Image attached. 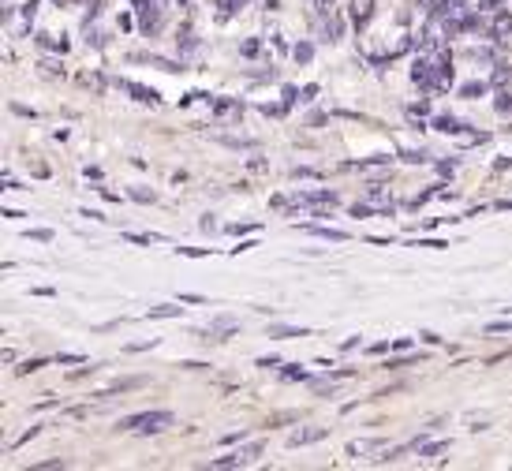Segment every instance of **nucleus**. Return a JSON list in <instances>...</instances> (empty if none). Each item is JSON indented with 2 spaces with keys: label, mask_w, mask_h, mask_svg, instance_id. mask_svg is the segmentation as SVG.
Segmentation results:
<instances>
[{
  "label": "nucleus",
  "mask_w": 512,
  "mask_h": 471,
  "mask_svg": "<svg viewBox=\"0 0 512 471\" xmlns=\"http://www.w3.org/2000/svg\"><path fill=\"white\" fill-rule=\"evenodd\" d=\"M131 60H146V64H154V68H161V72H184L176 60H165V57H150V53H135Z\"/></svg>",
  "instance_id": "4468645a"
},
{
  "label": "nucleus",
  "mask_w": 512,
  "mask_h": 471,
  "mask_svg": "<svg viewBox=\"0 0 512 471\" xmlns=\"http://www.w3.org/2000/svg\"><path fill=\"white\" fill-rule=\"evenodd\" d=\"M292 101H299V90L296 86H285V105H292Z\"/></svg>",
  "instance_id": "6e6d98bb"
},
{
  "label": "nucleus",
  "mask_w": 512,
  "mask_h": 471,
  "mask_svg": "<svg viewBox=\"0 0 512 471\" xmlns=\"http://www.w3.org/2000/svg\"><path fill=\"white\" fill-rule=\"evenodd\" d=\"M498 210H512V199H501V202H498Z\"/></svg>",
  "instance_id": "680f3d73"
},
{
  "label": "nucleus",
  "mask_w": 512,
  "mask_h": 471,
  "mask_svg": "<svg viewBox=\"0 0 512 471\" xmlns=\"http://www.w3.org/2000/svg\"><path fill=\"white\" fill-rule=\"evenodd\" d=\"M348 457H370V453H385V438H356V442H348L344 449Z\"/></svg>",
  "instance_id": "423d86ee"
},
{
  "label": "nucleus",
  "mask_w": 512,
  "mask_h": 471,
  "mask_svg": "<svg viewBox=\"0 0 512 471\" xmlns=\"http://www.w3.org/2000/svg\"><path fill=\"white\" fill-rule=\"evenodd\" d=\"M157 337H150V341H139V344H128V352H146V348H154Z\"/></svg>",
  "instance_id": "8fccbe9b"
},
{
  "label": "nucleus",
  "mask_w": 512,
  "mask_h": 471,
  "mask_svg": "<svg viewBox=\"0 0 512 471\" xmlns=\"http://www.w3.org/2000/svg\"><path fill=\"white\" fill-rule=\"evenodd\" d=\"M176 251H180L184 258H206V255H210L206 247H176Z\"/></svg>",
  "instance_id": "4c0bfd02"
},
{
  "label": "nucleus",
  "mask_w": 512,
  "mask_h": 471,
  "mask_svg": "<svg viewBox=\"0 0 512 471\" xmlns=\"http://www.w3.org/2000/svg\"><path fill=\"white\" fill-rule=\"evenodd\" d=\"M382 352H389V341H378V344H370V356H382Z\"/></svg>",
  "instance_id": "864d4df0"
},
{
  "label": "nucleus",
  "mask_w": 512,
  "mask_h": 471,
  "mask_svg": "<svg viewBox=\"0 0 512 471\" xmlns=\"http://www.w3.org/2000/svg\"><path fill=\"white\" fill-rule=\"evenodd\" d=\"M27 240H38V243H53V229H27Z\"/></svg>",
  "instance_id": "2f4dec72"
},
{
  "label": "nucleus",
  "mask_w": 512,
  "mask_h": 471,
  "mask_svg": "<svg viewBox=\"0 0 512 471\" xmlns=\"http://www.w3.org/2000/svg\"><path fill=\"white\" fill-rule=\"evenodd\" d=\"M449 449V442H423L419 445V457L430 460V457H438V453H445Z\"/></svg>",
  "instance_id": "aec40b11"
},
{
  "label": "nucleus",
  "mask_w": 512,
  "mask_h": 471,
  "mask_svg": "<svg viewBox=\"0 0 512 471\" xmlns=\"http://www.w3.org/2000/svg\"><path fill=\"white\" fill-rule=\"evenodd\" d=\"M486 333H512V322H509V318H505V322H490V326H486Z\"/></svg>",
  "instance_id": "a19ab883"
},
{
  "label": "nucleus",
  "mask_w": 512,
  "mask_h": 471,
  "mask_svg": "<svg viewBox=\"0 0 512 471\" xmlns=\"http://www.w3.org/2000/svg\"><path fill=\"white\" fill-rule=\"evenodd\" d=\"M326 434H329V427H303V430H292V434H288V449H303V445L322 442Z\"/></svg>",
  "instance_id": "20e7f679"
},
{
  "label": "nucleus",
  "mask_w": 512,
  "mask_h": 471,
  "mask_svg": "<svg viewBox=\"0 0 512 471\" xmlns=\"http://www.w3.org/2000/svg\"><path fill=\"white\" fill-rule=\"evenodd\" d=\"M400 157H404L408 165H427V161H430L427 150H404V154H400Z\"/></svg>",
  "instance_id": "a878e982"
},
{
  "label": "nucleus",
  "mask_w": 512,
  "mask_h": 471,
  "mask_svg": "<svg viewBox=\"0 0 512 471\" xmlns=\"http://www.w3.org/2000/svg\"><path fill=\"white\" fill-rule=\"evenodd\" d=\"M434 128H438L441 135H456V139L464 135V124H460L456 116H438V120H434Z\"/></svg>",
  "instance_id": "ddd939ff"
},
{
  "label": "nucleus",
  "mask_w": 512,
  "mask_h": 471,
  "mask_svg": "<svg viewBox=\"0 0 512 471\" xmlns=\"http://www.w3.org/2000/svg\"><path fill=\"white\" fill-rule=\"evenodd\" d=\"M124 90H128L131 98L135 101H143V105H161V94L157 90H150V86H143V83H131V79H124Z\"/></svg>",
  "instance_id": "0eeeda50"
},
{
  "label": "nucleus",
  "mask_w": 512,
  "mask_h": 471,
  "mask_svg": "<svg viewBox=\"0 0 512 471\" xmlns=\"http://www.w3.org/2000/svg\"><path fill=\"white\" fill-rule=\"evenodd\" d=\"M214 333H232V329H240V322L232 318V314H221V318H214Z\"/></svg>",
  "instance_id": "412c9836"
},
{
  "label": "nucleus",
  "mask_w": 512,
  "mask_h": 471,
  "mask_svg": "<svg viewBox=\"0 0 512 471\" xmlns=\"http://www.w3.org/2000/svg\"><path fill=\"white\" fill-rule=\"evenodd\" d=\"M453 169H456V161H438V172H441V176H449Z\"/></svg>",
  "instance_id": "4d7b16f0"
},
{
  "label": "nucleus",
  "mask_w": 512,
  "mask_h": 471,
  "mask_svg": "<svg viewBox=\"0 0 512 471\" xmlns=\"http://www.w3.org/2000/svg\"><path fill=\"white\" fill-rule=\"evenodd\" d=\"M38 471H53V468H68V460H42V464H34Z\"/></svg>",
  "instance_id": "79ce46f5"
},
{
  "label": "nucleus",
  "mask_w": 512,
  "mask_h": 471,
  "mask_svg": "<svg viewBox=\"0 0 512 471\" xmlns=\"http://www.w3.org/2000/svg\"><path fill=\"white\" fill-rule=\"evenodd\" d=\"M258 367H266V371H273V367H281V356H262V359H258Z\"/></svg>",
  "instance_id": "49530a36"
},
{
  "label": "nucleus",
  "mask_w": 512,
  "mask_h": 471,
  "mask_svg": "<svg viewBox=\"0 0 512 471\" xmlns=\"http://www.w3.org/2000/svg\"><path fill=\"white\" fill-rule=\"evenodd\" d=\"M12 113H15V116H27V120H34V116H38L34 109H27V105H19V101H12Z\"/></svg>",
  "instance_id": "37998d69"
},
{
  "label": "nucleus",
  "mask_w": 512,
  "mask_h": 471,
  "mask_svg": "<svg viewBox=\"0 0 512 471\" xmlns=\"http://www.w3.org/2000/svg\"><path fill=\"white\" fill-rule=\"evenodd\" d=\"M34 42H38V45H45V49H60V53H64V49H68V45H64V42H57V38H53V34H38V38H34Z\"/></svg>",
  "instance_id": "7c9ffc66"
},
{
  "label": "nucleus",
  "mask_w": 512,
  "mask_h": 471,
  "mask_svg": "<svg viewBox=\"0 0 512 471\" xmlns=\"http://www.w3.org/2000/svg\"><path fill=\"white\" fill-rule=\"evenodd\" d=\"M57 4H86V0H57Z\"/></svg>",
  "instance_id": "e2e57ef3"
},
{
  "label": "nucleus",
  "mask_w": 512,
  "mask_h": 471,
  "mask_svg": "<svg viewBox=\"0 0 512 471\" xmlns=\"http://www.w3.org/2000/svg\"><path fill=\"white\" fill-rule=\"evenodd\" d=\"M311 389L314 393H318V397H333V393H337V378H333V374H329V378H311Z\"/></svg>",
  "instance_id": "a211bd4d"
},
{
  "label": "nucleus",
  "mask_w": 512,
  "mask_h": 471,
  "mask_svg": "<svg viewBox=\"0 0 512 471\" xmlns=\"http://www.w3.org/2000/svg\"><path fill=\"white\" fill-rule=\"evenodd\" d=\"M292 57H296V64H311V57H314V45H311V42H299L296 49H292Z\"/></svg>",
  "instance_id": "4be33fe9"
},
{
  "label": "nucleus",
  "mask_w": 512,
  "mask_h": 471,
  "mask_svg": "<svg viewBox=\"0 0 512 471\" xmlns=\"http://www.w3.org/2000/svg\"><path fill=\"white\" fill-rule=\"evenodd\" d=\"M281 378H285V382H307V371H303V367H288Z\"/></svg>",
  "instance_id": "f704fd0d"
},
{
  "label": "nucleus",
  "mask_w": 512,
  "mask_h": 471,
  "mask_svg": "<svg viewBox=\"0 0 512 471\" xmlns=\"http://www.w3.org/2000/svg\"><path fill=\"white\" fill-rule=\"evenodd\" d=\"M214 113H217V116H240V113H243V101L217 98V101H214Z\"/></svg>",
  "instance_id": "dca6fc26"
},
{
  "label": "nucleus",
  "mask_w": 512,
  "mask_h": 471,
  "mask_svg": "<svg viewBox=\"0 0 512 471\" xmlns=\"http://www.w3.org/2000/svg\"><path fill=\"white\" fill-rule=\"evenodd\" d=\"M42 367H45V359H27L15 374H34V371H42Z\"/></svg>",
  "instance_id": "e433bc0d"
},
{
  "label": "nucleus",
  "mask_w": 512,
  "mask_h": 471,
  "mask_svg": "<svg viewBox=\"0 0 512 471\" xmlns=\"http://www.w3.org/2000/svg\"><path fill=\"white\" fill-rule=\"evenodd\" d=\"M176 419L172 412H139V415H128V419H120V427L116 430H135V434H161V430H169Z\"/></svg>",
  "instance_id": "f257e3e1"
},
{
  "label": "nucleus",
  "mask_w": 512,
  "mask_h": 471,
  "mask_svg": "<svg viewBox=\"0 0 512 471\" xmlns=\"http://www.w3.org/2000/svg\"><path fill=\"white\" fill-rule=\"evenodd\" d=\"M258 49H262V42H258V38H251V42H243V45H240L243 57H258Z\"/></svg>",
  "instance_id": "58836bf2"
},
{
  "label": "nucleus",
  "mask_w": 512,
  "mask_h": 471,
  "mask_svg": "<svg viewBox=\"0 0 512 471\" xmlns=\"http://www.w3.org/2000/svg\"><path fill=\"white\" fill-rule=\"evenodd\" d=\"M415 359H423V356H400V359H389L385 367H389V371H400V367H412Z\"/></svg>",
  "instance_id": "473e14b6"
},
{
  "label": "nucleus",
  "mask_w": 512,
  "mask_h": 471,
  "mask_svg": "<svg viewBox=\"0 0 512 471\" xmlns=\"http://www.w3.org/2000/svg\"><path fill=\"white\" fill-rule=\"evenodd\" d=\"M38 434H42V427H30V430H23V434H19V442H15V445H27L30 438H38Z\"/></svg>",
  "instance_id": "de8ad7c7"
},
{
  "label": "nucleus",
  "mask_w": 512,
  "mask_h": 471,
  "mask_svg": "<svg viewBox=\"0 0 512 471\" xmlns=\"http://www.w3.org/2000/svg\"><path fill=\"white\" fill-rule=\"evenodd\" d=\"M419 341H427V344H441V337H438V333H430V329H427V333H419Z\"/></svg>",
  "instance_id": "13d9d810"
},
{
  "label": "nucleus",
  "mask_w": 512,
  "mask_h": 471,
  "mask_svg": "<svg viewBox=\"0 0 512 471\" xmlns=\"http://www.w3.org/2000/svg\"><path fill=\"white\" fill-rule=\"evenodd\" d=\"M124 240H128V243H139V247H150V243H157L161 236H143V232H124Z\"/></svg>",
  "instance_id": "c756f323"
},
{
  "label": "nucleus",
  "mask_w": 512,
  "mask_h": 471,
  "mask_svg": "<svg viewBox=\"0 0 512 471\" xmlns=\"http://www.w3.org/2000/svg\"><path fill=\"white\" fill-rule=\"evenodd\" d=\"M128 195H131L135 202H143V206H146V202H157V195L150 191V187H131Z\"/></svg>",
  "instance_id": "bb28decb"
},
{
  "label": "nucleus",
  "mask_w": 512,
  "mask_h": 471,
  "mask_svg": "<svg viewBox=\"0 0 512 471\" xmlns=\"http://www.w3.org/2000/svg\"><path fill=\"white\" fill-rule=\"evenodd\" d=\"M311 8H314V19H322V15H333L337 0H311Z\"/></svg>",
  "instance_id": "393cba45"
},
{
  "label": "nucleus",
  "mask_w": 512,
  "mask_h": 471,
  "mask_svg": "<svg viewBox=\"0 0 512 471\" xmlns=\"http://www.w3.org/2000/svg\"><path fill=\"white\" fill-rule=\"evenodd\" d=\"M240 464H243L240 449H236V453H228V457H217L214 460V468H240Z\"/></svg>",
  "instance_id": "cd10ccee"
},
{
  "label": "nucleus",
  "mask_w": 512,
  "mask_h": 471,
  "mask_svg": "<svg viewBox=\"0 0 512 471\" xmlns=\"http://www.w3.org/2000/svg\"><path fill=\"white\" fill-rule=\"evenodd\" d=\"M509 34H512V12H498L494 23H490V38H494V42H505Z\"/></svg>",
  "instance_id": "1a4fd4ad"
},
{
  "label": "nucleus",
  "mask_w": 512,
  "mask_h": 471,
  "mask_svg": "<svg viewBox=\"0 0 512 471\" xmlns=\"http://www.w3.org/2000/svg\"><path fill=\"white\" fill-rule=\"evenodd\" d=\"M415 247H430V251H445L449 243H445V240H415Z\"/></svg>",
  "instance_id": "ea45409f"
},
{
  "label": "nucleus",
  "mask_w": 512,
  "mask_h": 471,
  "mask_svg": "<svg viewBox=\"0 0 512 471\" xmlns=\"http://www.w3.org/2000/svg\"><path fill=\"white\" fill-rule=\"evenodd\" d=\"M509 79H512V68L505 64V60H498V64H494V72H490V86L505 90V86H509Z\"/></svg>",
  "instance_id": "2eb2a0df"
},
{
  "label": "nucleus",
  "mask_w": 512,
  "mask_h": 471,
  "mask_svg": "<svg viewBox=\"0 0 512 471\" xmlns=\"http://www.w3.org/2000/svg\"><path fill=\"white\" fill-rule=\"evenodd\" d=\"M251 247H258L255 240H243L240 247H232V255H243V251H251Z\"/></svg>",
  "instance_id": "5fc2aeb1"
},
{
  "label": "nucleus",
  "mask_w": 512,
  "mask_h": 471,
  "mask_svg": "<svg viewBox=\"0 0 512 471\" xmlns=\"http://www.w3.org/2000/svg\"><path fill=\"white\" fill-rule=\"evenodd\" d=\"M217 143H225L228 150H255V139H228V135H221V139H217Z\"/></svg>",
  "instance_id": "5701e85b"
},
{
  "label": "nucleus",
  "mask_w": 512,
  "mask_h": 471,
  "mask_svg": "<svg viewBox=\"0 0 512 471\" xmlns=\"http://www.w3.org/2000/svg\"><path fill=\"white\" fill-rule=\"evenodd\" d=\"M146 378H120V382H113L109 389H101L98 397H116V393H131V389H139Z\"/></svg>",
  "instance_id": "f8f14e48"
},
{
  "label": "nucleus",
  "mask_w": 512,
  "mask_h": 471,
  "mask_svg": "<svg viewBox=\"0 0 512 471\" xmlns=\"http://www.w3.org/2000/svg\"><path fill=\"white\" fill-rule=\"evenodd\" d=\"M460 15H464V0H430V19L449 23V19H460Z\"/></svg>",
  "instance_id": "7ed1b4c3"
},
{
  "label": "nucleus",
  "mask_w": 512,
  "mask_h": 471,
  "mask_svg": "<svg viewBox=\"0 0 512 471\" xmlns=\"http://www.w3.org/2000/svg\"><path fill=\"white\" fill-rule=\"evenodd\" d=\"M460 23H464V30H483V15L468 12L464 19H460Z\"/></svg>",
  "instance_id": "72a5a7b5"
},
{
  "label": "nucleus",
  "mask_w": 512,
  "mask_h": 471,
  "mask_svg": "<svg viewBox=\"0 0 512 471\" xmlns=\"http://www.w3.org/2000/svg\"><path fill=\"white\" fill-rule=\"evenodd\" d=\"M180 311H184V307H176V303H154V307H150V318H180Z\"/></svg>",
  "instance_id": "f3484780"
},
{
  "label": "nucleus",
  "mask_w": 512,
  "mask_h": 471,
  "mask_svg": "<svg viewBox=\"0 0 512 471\" xmlns=\"http://www.w3.org/2000/svg\"><path fill=\"white\" fill-rule=\"evenodd\" d=\"M370 15H374V0H352V23H356L359 30L370 23Z\"/></svg>",
  "instance_id": "9d476101"
},
{
  "label": "nucleus",
  "mask_w": 512,
  "mask_h": 471,
  "mask_svg": "<svg viewBox=\"0 0 512 471\" xmlns=\"http://www.w3.org/2000/svg\"><path fill=\"white\" fill-rule=\"evenodd\" d=\"M393 348H397V352H412V337H397Z\"/></svg>",
  "instance_id": "3c124183"
},
{
  "label": "nucleus",
  "mask_w": 512,
  "mask_h": 471,
  "mask_svg": "<svg viewBox=\"0 0 512 471\" xmlns=\"http://www.w3.org/2000/svg\"><path fill=\"white\" fill-rule=\"evenodd\" d=\"M352 374H356V371H352V367H341V371H333V378L341 382V378H352Z\"/></svg>",
  "instance_id": "052dcab7"
},
{
  "label": "nucleus",
  "mask_w": 512,
  "mask_h": 471,
  "mask_svg": "<svg viewBox=\"0 0 512 471\" xmlns=\"http://www.w3.org/2000/svg\"><path fill=\"white\" fill-rule=\"evenodd\" d=\"M314 236H322V240H329V243H348V232L344 229H322V225H314Z\"/></svg>",
  "instance_id": "6ab92c4d"
},
{
  "label": "nucleus",
  "mask_w": 512,
  "mask_h": 471,
  "mask_svg": "<svg viewBox=\"0 0 512 471\" xmlns=\"http://www.w3.org/2000/svg\"><path fill=\"white\" fill-rule=\"evenodd\" d=\"M341 19H333V15H322V19H318V38H322V42H337V38H341Z\"/></svg>",
  "instance_id": "6e6552de"
},
{
  "label": "nucleus",
  "mask_w": 512,
  "mask_h": 471,
  "mask_svg": "<svg viewBox=\"0 0 512 471\" xmlns=\"http://www.w3.org/2000/svg\"><path fill=\"white\" fill-rule=\"evenodd\" d=\"M314 94H318V86L307 83V86H303V90H299V101H314Z\"/></svg>",
  "instance_id": "09e8293b"
},
{
  "label": "nucleus",
  "mask_w": 512,
  "mask_h": 471,
  "mask_svg": "<svg viewBox=\"0 0 512 471\" xmlns=\"http://www.w3.org/2000/svg\"><path fill=\"white\" fill-rule=\"evenodd\" d=\"M296 180H318V169H292Z\"/></svg>",
  "instance_id": "c03bdc74"
},
{
  "label": "nucleus",
  "mask_w": 512,
  "mask_h": 471,
  "mask_svg": "<svg viewBox=\"0 0 512 471\" xmlns=\"http://www.w3.org/2000/svg\"><path fill=\"white\" fill-rule=\"evenodd\" d=\"M479 4H483V12H498L501 0H479Z\"/></svg>",
  "instance_id": "bf43d9fd"
},
{
  "label": "nucleus",
  "mask_w": 512,
  "mask_h": 471,
  "mask_svg": "<svg viewBox=\"0 0 512 471\" xmlns=\"http://www.w3.org/2000/svg\"><path fill=\"white\" fill-rule=\"evenodd\" d=\"M131 4H135V23H139L146 38L161 34V27H165V0H131Z\"/></svg>",
  "instance_id": "f03ea898"
},
{
  "label": "nucleus",
  "mask_w": 512,
  "mask_h": 471,
  "mask_svg": "<svg viewBox=\"0 0 512 471\" xmlns=\"http://www.w3.org/2000/svg\"><path fill=\"white\" fill-rule=\"evenodd\" d=\"M494 109H498V113H512V94H509V86H505V90H501L498 98H494Z\"/></svg>",
  "instance_id": "c85d7f7f"
},
{
  "label": "nucleus",
  "mask_w": 512,
  "mask_h": 471,
  "mask_svg": "<svg viewBox=\"0 0 512 471\" xmlns=\"http://www.w3.org/2000/svg\"><path fill=\"white\" fill-rule=\"evenodd\" d=\"M180 303H206V296H199V292H184Z\"/></svg>",
  "instance_id": "603ef678"
},
{
  "label": "nucleus",
  "mask_w": 512,
  "mask_h": 471,
  "mask_svg": "<svg viewBox=\"0 0 512 471\" xmlns=\"http://www.w3.org/2000/svg\"><path fill=\"white\" fill-rule=\"evenodd\" d=\"M486 90H490V83H464L460 86V94H464V98H483Z\"/></svg>",
  "instance_id": "b1692460"
},
{
  "label": "nucleus",
  "mask_w": 512,
  "mask_h": 471,
  "mask_svg": "<svg viewBox=\"0 0 512 471\" xmlns=\"http://www.w3.org/2000/svg\"><path fill=\"white\" fill-rule=\"evenodd\" d=\"M299 206H337V191H329V187H322V191H296Z\"/></svg>",
  "instance_id": "39448f33"
},
{
  "label": "nucleus",
  "mask_w": 512,
  "mask_h": 471,
  "mask_svg": "<svg viewBox=\"0 0 512 471\" xmlns=\"http://www.w3.org/2000/svg\"><path fill=\"white\" fill-rule=\"evenodd\" d=\"M57 363H64V367H72V363H86V356H79V352H60Z\"/></svg>",
  "instance_id": "c9c22d12"
},
{
  "label": "nucleus",
  "mask_w": 512,
  "mask_h": 471,
  "mask_svg": "<svg viewBox=\"0 0 512 471\" xmlns=\"http://www.w3.org/2000/svg\"><path fill=\"white\" fill-rule=\"evenodd\" d=\"M270 337L292 341V337H311V329H307V326H285V322H277V326H270Z\"/></svg>",
  "instance_id": "9b49d317"
},
{
  "label": "nucleus",
  "mask_w": 512,
  "mask_h": 471,
  "mask_svg": "<svg viewBox=\"0 0 512 471\" xmlns=\"http://www.w3.org/2000/svg\"><path fill=\"white\" fill-rule=\"evenodd\" d=\"M232 236H247V232H258V225H228Z\"/></svg>",
  "instance_id": "a18cd8bd"
}]
</instances>
